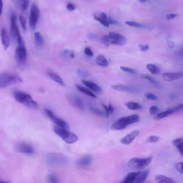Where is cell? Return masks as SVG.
I'll list each match as a JSON object with an SVG mask.
<instances>
[{
  "label": "cell",
  "instance_id": "6da1fadb",
  "mask_svg": "<svg viewBox=\"0 0 183 183\" xmlns=\"http://www.w3.org/2000/svg\"><path fill=\"white\" fill-rule=\"evenodd\" d=\"M13 94L14 98L17 102L27 107L34 109L39 108V104L33 99L29 94L20 90H15Z\"/></svg>",
  "mask_w": 183,
  "mask_h": 183
},
{
  "label": "cell",
  "instance_id": "7a4b0ae2",
  "mask_svg": "<svg viewBox=\"0 0 183 183\" xmlns=\"http://www.w3.org/2000/svg\"><path fill=\"white\" fill-rule=\"evenodd\" d=\"M46 161L49 165L54 167H63L67 165L69 160L63 154L56 153L49 154L46 157Z\"/></svg>",
  "mask_w": 183,
  "mask_h": 183
},
{
  "label": "cell",
  "instance_id": "3957f363",
  "mask_svg": "<svg viewBox=\"0 0 183 183\" xmlns=\"http://www.w3.org/2000/svg\"><path fill=\"white\" fill-rule=\"evenodd\" d=\"M139 116L137 114L121 118L113 124L112 130H121L124 129L128 125L139 121Z\"/></svg>",
  "mask_w": 183,
  "mask_h": 183
},
{
  "label": "cell",
  "instance_id": "277c9868",
  "mask_svg": "<svg viewBox=\"0 0 183 183\" xmlns=\"http://www.w3.org/2000/svg\"><path fill=\"white\" fill-rule=\"evenodd\" d=\"M22 82V79L17 75L3 73L0 75V88L1 89Z\"/></svg>",
  "mask_w": 183,
  "mask_h": 183
},
{
  "label": "cell",
  "instance_id": "5b68a950",
  "mask_svg": "<svg viewBox=\"0 0 183 183\" xmlns=\"http://www.w3.org/2000/svg\"><path fill=\"white\" fill-rule=\"evenodd\" d=\"M54 131L55 134L68 144H74L79 139L77 135L66 129L55 127L54 128Z\"/></svg>",
  "mask_w": 183,
  "mask_h": 183
},
{
  "label": "cell",
  "instance_id": "8992f818",
  "mask_svg": "<svg viewBox=\"0 0 183 183\" xmlns=\"http://www.w3.org/2000/svg\"><path fill=\"white\" fill-rule=\"evenodd\" d=\"M152 159L151 156L143 158H133L129 161L128 166L131 169L135 170H143L151 163Z\"/></svg>",
  "mask_w": 183,
  "mask_h": 183
},
{
  "label": "cell",
  "instance_id": "52a82bcc",
  "mask_svg": "<svg viewBox=\"0 0 183 183\" xmlns=\"http://www.w3.org/2000/svg\"><path fill=\"white\" fill-rule=\"evenodd\" d=\"M16 20L15 14L12 13L10 18V28L11 35L14 39L16 40L19 45H20L23 43V42L17 25Z\"/></svg>",
  "mask_w": 183,
  "mask_h": 183
},
{
  "label": "cell",
  "instance_id": "ba28073f",
  "mask_svg": "<svg viewBox=\"0 0 183 183\" xmlns=\"http://www.w3.org/2000/svg\"><path fill=\"white\" fill-rule=\"evenodd\" d=\"M39 15L40 10L39 7L36 4H33L31 7L29 17V24L32 30L36 29Z\"/></svg>",
  "mask_w": 183,
  "mask_h": 183
},
{
  "label": "cell",
  "instance_id": "9c48e42d",
  "mask_svg": "<svg viewBox=\"0 0 183 183\" xmlns=\"http://www.w3.org/2000/svg\"><path fill=\"white\" fill-rule=\"evenodd\" d=\"M15 58L17 62L20 64H23L26 62L27 58V53L24 43L16 48Z\"/></svg>",
  "mask_w": 183,
  "mask_h": 183
},
{
  "label": "cell",
  "instance_id": "30bf717a",
  "mask_svg": "<svg viewBox=\"0 0 183 183\" xmlns=\"http://www.w3.org/2000/svg\"><path fill=\"white\" fill-rule=\"evenodd\" d=\"M44 111H45V113L48 117L54 123L56 124L58 127L67 130L69 128V126H68V123L62 119L57 117L50 110L46 109L44 110Z\"/></svg>",
  "mask_w": 183,
  "mask_h": 183
},
{
  "label": "cell",
  "instance_id": "8fae6325",
  "mask_svg": "<svg viewBox=\"0 0 183 183\" xmlns=\"http://www.w3.org/2000/svg\"><path fill=\"white\" fill-rule=\"evenodd\" d=\"M110 44L121 46L126 43V37L122 35L114 32H110L109 34Z\"/></svg>",
  "mask_w": 183,
  "mask_h": 183
},
{
  "label": "cell",
  "instance_id": "7c38bea8",
  "mask_svg": "<svg viewBox=\"0 0 183 183\" xmlns=\"http://www.w3.org/2000/svg\"><path fill=\"white\" fill-rule=\"evenodd\" d=\"M14 149L15 152L20 153L31 154L34 152L32 146L24 142L16 143L14 146Z\"/></svg>",
  "mask_w": 183,
  "mask_h": 183
},
{
  "label": "cell",
  "instance_id": "4fadbf2b",
  "mask_svg": "<svg viewBox=\"0 0 183 183\" xmlns=\"http://www.w3.org/2000/svg\"><path fill=\"white\" fill-rule=\"evenodd\" d=\"M183 109V104H180L176 105L172 109H170L167 110L163 111L160 113H159L157 114L155 118L156 120H159L160 119L165 118L168 117V116L173 114V113L177 112L178 111L181 110Z\"/></svg>",
  "mask_w": 183,
  "mask_h": 183
},
{
  "label": "cell",
  "instance_id": "5bb4252c",
  "mask_svg": "<svg viewBox=\"0 0 183 183\" xmlns=\"http://www.w3.org/2000/svg\"><path fill=\"white\" fill-rule=\"evenodd\" d=\"M68 101L72 105L77 109L83 111L85 109L83 102L80 98L73 94H69L67 96Z\"/></svg>",
  "mask_w": 183,
  "mask_h": 183
},
{
  "label": "cell",
  "instance_id": "9a60e30c",
  "mask_svg": "<svg viewBox=\"0 0 183 183\" xmlns=\"http://www.w3.org/2000/svg\"><path fill=\"white\" fill-rule=\"evenodd\" d=\"M111 87L115 90L126 92L130 93H137L138 90L137 88H135V87L126 85H113L111 86Z\"/></svg>",
  "mask_w": 183,
  "mask_h": 183
},
{
  "label": "cell",
  "instance_id": "2e32d148",
  "mask_svg": "<svg viewBox=\"0 0 183 183\" xmlns=\"http://www.w3.org/2000/svg\"><path fill=\"white\" fill-rule=\"evenodd\" d=\"M183 76V73L182 72L165 73L162 75L163 80L167 82L176 80Z\"/></svg>",
  "mask_w": 183,
  "mask_h": 183
},
{
  "label": "cell",
  "instance_id": "e0dca14e",
  "mask_svg": "<svg viewBox=\"0 0 183 183\" xmlns=\"http://www.w3.org/2000/svg\"><path fill=\"white\" fill-rule=\"evenodd\" d=\"M139 134V131L138 130H135L132 133L127 135L121 140V142L122 144L127 145L130 144L134 141V140L138 136Z\"/></svg>",
  "mask_w": 183,
  "mask_h": 183
},
{
  "label": "cell",
  "instance_id": "ac0fdd59",
  "mask_svg": "<svg viewBox=\"0 0 183 183\" xmlns=\"http://www.w3.org/2000/svg\"><path fill=\"white\" fill-rule=\"evenodd\" d=\"M1 36L3 46L5 50H7L10 45V39L7 29L4 27L1 28Z\"/></svg>",
  "mask_w": 183,
  "mask_h": 183
},
{
  "label": "cell",
  "instance_id": "d6986e66",
  "mask_svg": "<svg viewBox=\"0 0 183 183\" xmlns=\"http://www.w3.org/2000/svg\"><path fill=\"white\" fill-rule=\"evenodd\" d=\"M149 172L150 170L149 169L138 172L133 183H144L149 176Z\"/></svg>",
  "mask_w": 183,
  "mask_h": 183
},
{
  "label": "cell",
  "instance_id": "ffe728a7",
  "mask_svg": "<svg viewBox=\"0 0 183 183\" xmlns=\"http://www.w3.org/2000/svg\"><path fill=\"white\" fill-rule=\"evenodd\" d=\"M94 18L101 23L104 26L109 27V18L107 14L105 12H101L99 15H95Z\"/></svg>",
  "mask_w": 183,
  "mask_h": 183
},
{
  "label": "cell",
  "instance_id": "44dd1931",
  "mask_svg": "<svg viewBox=\"0 0 183 183\" xmlns=\"http://www.w3.org/2000/svg\"><path fill=\"white\" fill-rule=\"evenodd\" d=\"M82 82L84 85L88 87L95 93H100L102 92V89L101 87L91 81H86L83 79Z\"/></svg>",
  "mask_w": 183,
  "mask_h": 183
},
{
  "label": "cell",
  "instance_id": "7402d4cb",
  "mask_svg": "<svg viewBox=\"0 0 183 183\" xmlns=\"http://www.w3.org/2000/svg\"><path fill=\"white\" fill-rule=\"evenodd\" d=\"M92 160V158L90 156H86L79 159L77 162V164L80 167L88 166L91 164Z\"/></svg>",
  "mask_w": 183,
  "mask_h": 183
},
{
  "label": "cell",
  "instance_id": "603a6c76",
  "mask_svg": "<svg viewBox=\"0 0 183 183\" xmlns=\"http://www.w3.org/2000/svg\"><path fill=\"white\" fill-rule=\"evenodd\" d=\"M155 179L157 183H177L172 178L163 175H158L155 177Z\"/></svg>",
  "mask_w": 183,
  "mask_h": 183
},
{
  "label": "cell",
  "instance_id": "cb8c5ba5",
  "mask_svg": "<svg viewBox=\"0 0 183 183\" xmlns=\"http://www.w3.org/2000/svg\"><path fill=\"white\" fill-rule=\"evenodd\" d=\"M172 143L183 157V138H176L172 141Z\"/></svg>",
  "mask_w": 183,
  "mask_h": 183
},
{
  "label": "cell",
  "instance_id": "d4e9b609",
  "mask_svg": "<svg viewBox=\"0 0 183 183\" xmlns=\"http://www.w3.org/2000/svg\"><path fill=\"white\" fill-rule=\"evenodd\" d=\"M49 77L55 82L57 83L62 86H64L65 83L63 79L60 77L58 75L55 74V73L48 72L47 73Z\"/></svg>",
  "mask_w": 183,
  "mask_h": 183
},
{
  "label": "cell",
  "instance_id": "484cf974",
  "mask_svg": "<svg viewBox=\"0 0 183 183\" xmlns=\"http://www.w3.org/2000/svg\"><path fill=\"white\" fill-rule=\"evenodd\" d=\"M36 47L38 48H41L44 45V41L43 38L39 32H36L34 33Z\"/></svg>",
  "mask_w": 183,
  "mask_h": 183
},
{
  "label": "cell",
  "instance_id": "4316f807",
  "mask_svg": "<svg viewBox=\"0 0 183 183\" xmlns=\"http://www.w3.org/2000/svg\"><path fill=\"white\" fill-rule=\"evenodd\" d=\"M138 172L129 173L122 180L121 183H133Z\"/></svg>",
  "mask_w": 183,
  "mask_h": 183
},
{
  "label": "cell",
  "instance_id": "83f0119b",
  "mask_svg": "<svg viewBox=\"0 0 183 183\" xmlns=\"http://www.w3.org/2000/svg\"><path fill=\"white\" fill-rule=\"evenodd\" d=\"M96 63L99 66L106 67L109 65V62L105 57L102 55H100L97 57Z\"/></svg>",
  "mask_w": 183,
  "mask_h": 183
},
{
  "label": "cell",
  "instance_id": "f1b7e54d",
  "mask_svg": "<svg viewBox=\"0 0 183 183\" xmlns=\"http://www.w3.org/2000/svg\"><path fill=\"white\" fill-rule=\"evenodd\" d=\"M76 87L79 91L82 92V93L85 94L91 97H92L96 98V95L88 89L85 88V87L79 85H76Z\"/></svg>",
  "mask_w": 183,
  "mask_h": 183
},
{
  "label": "cell",
  "instance_id": "f546056e",
  "mask_svg": "<svg viewBox=\"0 0 183 183\" xmlns=\"http://www.w3.org/2000/svg\"><path fill=\"white\" fill-rule=\"evenodd\" d=\"M125 105L129 109L131 110L140 109L142 108V106L140 104L133 101L127 102L126 103Z\"/></svg>",
  "mask_w": 183,
  "mask_h": 183
},
{
  "label": "cell",
  "instance_id": "4dcf8cb0",
  "mask_svg": "<svg viewBox=\"0 0 183 183\" xmlns=\"http://www.w3.org/2000/svg\"><path fill=\"white\" fill-rule=\"evenodd\" d=\"M146 68L152 74H158L161 72L160 68L152 64H148L146 65Z\"/></svg>",
  "mask_w": 183,
  "mask_h": 183
},
{
  "label": "cell",
  "instance_id": "1f68e13d",
  "mask_svg": "<svg viewBox=\"0 0 183 183\" xmlns=\"http://www.w3.org/2000/svg\"><path fill=\"white\" fill-rule=\"evenodd\" d=\"M126 24L129 25L130 26L135 27L149 28V27L148 25L142 24L138 23L137 22L131 21H127L125 22Z\"/></svg>",
  "mask_w": 183,
  "mask_h": 183
},
{
  "label": "cell",
  "instance_id": "d6a6232c",
  "mask_svg": "<svg viewBox=\"0 0 183 183\" xmlns=\"http://www.w3.org/2000/svg\"><path fill=\"white\" fill-rule=\"evenodd\" d=\"M90 110L91 112L95 115L104 118L108 117V116L106 115L105 113L103 112L102 111L96 108H90Z\"/></svg>",
  "mask_w": 183,
  "mask_h": 183
},
{
  "label": "cell",
  "instance_id": "836d02e7",
  "mask_svg": "<svg viewBox=\"0 0 183 183\" xmlns=\"http://www.w3.org/2000/svg\"><path fill=\"white\" fill-rule=\"evenodd\" d=\"M20 8L22 12H25L27 9L29 5V1L27 0L20 1Z\"/></svg>",
  "mask_w": 183,
  "mask_h": 183
},
{
  "label": "cell",
  "instance_id": "e575fe53",
  "mask_svg": "<svg viewBox=\"0 0 183 183\" xmlns=\"http://www.w3.org/2000/svg\"><path fill=\"white\" fill-rule=\"evenodd\" d=\"M120 68L122 70L129 73L130 74H138L137 71L133 68L123 66H121Z\"/></svg>",
  "mask_w": 183,
  "mask_h": 183
},
{
  "label": "cell",
  "instance_id": "d590c367",
  "mask_svg": "<svg viewBox=\"0 0 183 183\" xmlns=\"http://www.w3.org/2000/svg\"><path fill=\"white\" fill-rule=\"evenodd\" d=\"M19 20L21 24L22 29L24 31H26L27 28V22L26 19L23 15H20L19 17Z\"/></svg>",
  "mask_w": 183,
  "mask_h": 183
},
{
  "label": "cell",
  "instance_id": "8d00e7d4",
  "mask_svg": "<svg viewBox=\"0 0 183 183\" xmlns=\"http://www.w3.org/2000/svg\"><path fill=\"white\" fill-rule=\"evenodd\" d=\"M48 179L50 183H60L58 178L53 174H50L49 175Z\"/></svg>",
  "mask_w": 183,
  "mask_h": 183
},
{
  "label": "cell",
  "instance_id": "74e56055",
  "mask_svg": "<svg viewBox=\"0 0 183 183\" xmlns=\"http://www.w3.org/2000/svg\"><path fill=\"white\" fill-rule=\"evenodd\" d=\"M141 77L142 79H147L151 83L154 84H156L157 82L156 81L155 79H154L153 78L151 77V76L146 74H142L141 75Z\"/></svg>",
  "mask_w": 183,
  "mask_h": 183
},
{
  "label": "cell",
  "instance_id": "f35d334b",
  "mask_svg": "<svg viewBox=\"0 0 183 183\" xmlns=\"http://www.w3.org/2000/svg\"><path fill=\"white\" fill-rule=\"evenodd\" d=\"M145 96L148 100L152 101H157L158 100V97L156 95L151 93H146L145 94Z\"/></svg>",
  "mask_w": 183,
  "mask_h": 183
},
{
  "label": "cell",
  "instance_id": "ab89813d",
  "mask_svg": "<svg viewBox=\"0 0 183 183\" xmlns=\"http://www.w3.org/2000/svg\"><path fill=\"white\" fill-rule=\"evenodd\" d=\"M159 108L157 106H152L149 108V113L152 115H155V114H157L159 112Z\"/></svg>",
  "mask_w": 183,
  "mask_h": 183
},
{
  "label": "cell",
  "instance_id": "60d3db41",
  "mask_svg": "<svg viewBox=\"0 0 183 183\" xmlns=\"http://www.w3.org/2000/svg\"><path fill=\"white\" fill-rule=\"evenodd\" d=\"M160 139L158 136H151L148 138L147 141L150 143H156L158 142Z\"/></svg>",
  "mask_w": 183,
  "mask_h": 183
},
{
  "label": "cell",
  "instance_id": "b9f144b4",
  "mask_svg": "<svg viewBox=\"0 0 183 183\" xmlns=\"http://www.w3.org/2000/svg\"><path fill=\"white\" fill-rule=\"evenodd\" d=\"M175 168L179 172L183 173V162H178L175 165Z\"/></svg>",
  "mask_w": 183,
  "mask_h": 183
},
{
  "label": "cell",
  "instance_id": "7bdbcfd3",
  "mask_svg": "<svg viewBox=\"0 0 183 183\" xmlns=\"http://www.w3.org/2000/svg\"><path fill=\"white\" fill-rule=\"evenodd\" d=\"M101 40L103 43L106 46H109V36L108 35L103 36L101 38Z\"/></svg>",
  "mask_w": 183,
  "mask_h": 183
},
{
  "label": "cell",
  "instance_id": "ee69618b",
  "mask_svg": "<svg viewBox=\"0 0 183 183\" xmlns=\"http://www.w3.org/2000/svg\"><path fill=\"white\" fill-rule=\"evenodd\" d=\"M66 7L68 10L70 11H74L76 8L75 5L70 3H68L67 4Z\"/></svg>",
  "mask_w": 183,
  "mask_h": 183
},
{
  "label": "cell",
  "instance_id": "f6af8a7d",
  "mask_svg": "<svg viewBox=\"0 0 183 183\" xmlns=\"http://www.w3.org/2000/svg\"><path fill=\"white\" fill-rule=\"evenodd\" d=\"M85 53L88 56L92 57L93 56V52L90 47H87L85 49Z\"/></svg>",
  "mask_w": 183,
  "mask_h": 183
},
{
  "label": "cell",
  "instance_id": "bcb514c9",
  "mask_svg": "<svg viewBox=\"0 0 183 183\" xmlns=\"http://www.w3.org/2000/svg\"><path fill=\"white\" fill-rule=\"evenodd\" d=\"M140 50L143 52H146L149 50V46L148 45H142V44H140L138 45Z\"/></svg>",
  "mask_w": 183,
  "mask_h": 183
},
{
  "label": "cell",
  "instance_id": "7dc6e473",
  "mask_svg": "<svg viewBox=\"0 0 183 183\" xmlns=\"http://www.w3.org/2000/svg\"><path fill=\"white\" fill-rule=\"evenodd\" d=\"M109 25H120V23L114 19L109 17Z\"/></svg>",
  "mask_w": 183,
  "mask_h": 183
},
{
  "label": "cell",
  "instance_id": "c3c4849f",
  "mask_svg": "<svg viewBox=\"0 0 183 183\" xmlns=\"http://www.w3.org/2000/svg\"><path fill=\"white\" fill-rule=\"evenodd\" d=\"M178 15L176 14L172 13L168 14L166 17V19L167 20H170L171 19H174L177 17Z\"/></svg>",
  "mask_w": 183,
  "mask_h": 183
},
{
  "label": "cell",
  "instance_id": "681fc988",
  "mask_svg": "<svg viewBox=\"0 0 183 183\" xmlns=\"http://www.w3.org/2000/svg\"><path fill=\"white\" fill-rule=\"evenodd\" d=\"M102 106L103 108H104L105 111V113L106 115L108 116V117H109V107H107L106 105L104 104H102Z\"/></svg>",
  "mask_w": 183,
  "mask_h": 183
},
{
  "label": "cell",
  "instance_id": "f907efd6",
  "mask_svg": "<svg viewBox=\"0 0 183 183\" xmlns=\"http://www.w3.org/2000/svg\"><path fill=\"white\" fill-rule=\"evenodd\" d=\"M177 53L180 56L183 57V45L178 49Z\"/></svg>",
  "mask_w": 183,
  "mask_h": 183
},
{
  "label": "cell",
  "instance_id": "816d5d0a",
  "mask_svg": "<svg viewBox=\"0 0 183 183\" xmlns=\"http://www.w3.org/2000/svg\"><path fill=\"white\" fill-rule=\"evenodd\" d=\"M109 114H112L114 111V108L111 104H109Z\"/></svg>",
  "mask_w": 183,
  "mask_h": 183
},
{
  "label": "cell",
  "instance_id": "f5cc1de1",
  "mask_svg": "<svg viewBox=\"0 0 183 183\" xmlns=\"http://www.w3.org/2000/svg\"><path fill=\"white\" fill-rule=\"evenodd\" d=\"M168 46H169L170 47L172 48L174 47V44L171 42H169L168 43Z\"/></svg>",
  "mask_w": 183,
  "mask_h": 183
},
{
  "label": "cell",
  "instance_id": "db71d44e",
  "mask_svg": "<svg viewBox=\"0 0 183 183\" xmlns=\"http://www.w3.org/2000/svg\"><path fill=\"white\" fill-rule=\"evenodd\" d=\"M3 7V3L2 1H1V13H2V9Z\"/></svg>",
  "mask_w": 183,
  "mask_h": 183
},
{
  "label": "cell",
  "instance_id": "11a10c76",
  "mask_svg": "<svg viewBox=\"0 0 183 183\" xmlns=\"http://www.w3.org/2000/svg\"><path fill=\"white\" fill-rule=\"evenodd\" d=\"M70 57L72 58H74V52H71L70 53Z\"/></svg>",
  "mask_w": 183,
  "mask_h": 183
},
{
  "label": "cell",
  "instance_id": "9f6ffc18",
  "mask_svg": "<svg viewBox=\"0 0 183 183\" xmlns=\"http://www.w3.org/2000/svg\"><path fill=\"white\" fill-rule=\"evenodd\" d=\"M140 1L142 3H145L146 2V0H140Z\"/></svg>",
  "mask_w": 183,
  "mask_h": 183
},
{
  "label": "cell",
  "instance_id": "6f0895ef",
  "mask_svg": "<svg viewBox=\"0 0 183 183\" xmlns=\"http://www.w3.org/2000/svg\"><path fill=\"white\" fill-rule=\"evenodd\" d=\"M0 183H9L8 182H4V181H2V182H1Z\"/></svg>",
  "mask_w": 183,
  "mask_h": 183
}]
</instances>
